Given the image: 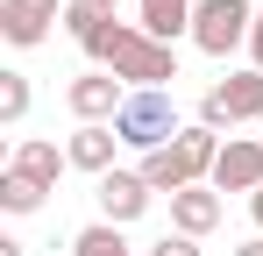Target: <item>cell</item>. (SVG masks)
Wrapping results in <instances>:
<instances>
[{
    "mask_svg": "<svg viewBox=\"0 0 263 256\" xmlns=\"http://www.w3.org/2000/svg\"><path fill=\"white\" fill-rule=\"evenodd\" d=\"M92 64L114 71L128 93H171V79H178V50H171V43H157V36H142L135 22H107Z\"/></svg>",
    "mask_w": 263,
    "mask_h": 256,
    "instance_id": "cell-1",
    "label": "cell"
},
{
    "mask_svg": "<svg viewBox=\"0 0 263 256\" xmlns=\"http://www.w3.org/2000/svg\"><path fill=\"white\" fill-rule=\"evenodd\" d=\"M71 256H135V249L121 242V228H114V221H92V228L71 235Z\"/></svg>",
    "mask_w": 263,
    "mask_h": 256,
    "instance_id": "cell-15",
    "label": "cell"
},
{
    "mask_svg": "<svg viewBox=\"0 0 263 256\" xmlns=\"http://www.w3.org/2000/svg\"><path fill=\"white\" fill-rule=\"evenodd\" d=\"M249 64L263 71V7H256V29H249Z\"/></svg>",
    "mask_w": 263,
    "mask_h": 256,
    "instance_id": "cell-19",
    "label": "cell"
},
{
    "mask_svg": "<svg viewBox=\"0 0 263 256\" xmlns=\"http://www.w3.org/2000/svg\"><path fill=\"white\" fill-rule=\"evenodd\" d=\"M92 192H100V213H107L114 228H128V221H142V207L157 199V192L142 185V171H107V178H100Z\"/></svg>",
    "mask_w": 263,
    "mask_h": 256,
    "instance_id": "cell-9",
    "label": "cell"
},
{
    "mask_svg": "<svg viewBox=\"0 0 263 256\" xmlns=\"http://www.w3.org/2000/svg\"><path fill=\"white\" fill-rule=\"evenodd\" d=\"M121 100H128V85L114 79V71H86V79H71V85H64V107L79 114V128L114 121V114H121Z\"/></svg>",
    "mask_w": 263,
    "mask_h": 256,
    "instance_id": "cell-7",
    "label": "cell"
},
{
    "mask_svg": "<svg viewBox=\"0 0 263 256\" xmlns=\"http://www.w3.org/2000/svg\"><path fill=\"white\" fill-rule=\"evenodd\" d=\"M199 121L206 128H235V121H263V71H228L199 93Z\"/></svg>",
    "mask_w": 263,
    "mask_h": 256,
    "instance_id": "cell-4",
    "label": "cell"
},
{
    "mask_svg": "<svg viewBox=\"0 0 263 256\" xmlns=\"http://www.w3.org/2000/svg\"><path fill=\"white\" fill-rule=\"evenodd\" d=\"M50 22H64V0H0V36L14 50H36L50 36Z\"/></svg>",
    "mask_w": 263,
    "mask_h": 256,
    "instance_id": "cell-8",
    "label": "cell"
},
{
    "mask_svg": "<svg viewBox=\"0 0 263 256\" xmlns=\"http://www.w3.org/2000/svg\"><path fill=\"white\" fill-rule=\"evenodd\" d=\"M235 256H263V235H256V242H235Z\"/></svg>",
    "mask_w": 263,
    "mask_h": 256,
    "instance_id": "cell-20",
    "label": "cell"
},
{
    "mask_svg": "<svg viewBox=\"0 0 263 256\" xmlns=\"http://www.w3.org/2000/svg\"><path fill=\"white\" fill-rule=\"evenodd\" d=\"M178 107H171V93H128L121 100V114H114V135H121V150H164V142H178Z\"/></svg>",
    "mask_w": 263,
    "mask_h": 256,
    "instance_id": "cell-3",
    "label": "cell"
},
{
    "mask_svg": "<svg viewBox=\"0 0 263 256\" xmlns=\"http://www.w3.org/2000/svg\"><path fill=\"white\" fill-rule=\"evenodd\" d=\"M249 213H256V228H263V192H256V199H249Z\"/></svg>",
    "mask_w": 263,
    "mask_h": 256,
    "instance_id": "cell-22",
    "label": "cell"
},
{
    "mask_svg": "<svg viewBox=\"0 0 263 256\" xmlns=\"http://www.w3.org/2000/svg\"><path fill=\"white\" fill-rule=\"evenodd\" d=\"M214 157H220V128H206V121H185L178 128V142H164V150H149L142 157V185L149 192H192V185H206L214 178Z\"/></svg>",
    "mask_w": 263,
    "mask_h": 256,
    "instance_id": "cell-2",
    "label": "cell"
},
{
    "mask_svg": "<svg viewBox=\"0 0 263 256\" xmlns=\"http://www.w3.org/2000/svg\"><path fill=\"white\" fill-rule=\"evenodd\" d=\"M249 29H256V7H249V0H199V7H192V43H199L206 57L242 50Z\"/></svg>",
    "mask_w": 263,
    "mask_h": 256,
    "instance_id": "cell-5",
    "label": "cell"
},
{
    "mask_svg": "<svg viewBox=\"0 0 263 256\" xmlns=\"http://www.w3.org/2000/svg\"><path fill=\"white\" fill-rule=\"evenodd\" d=\"M149 256H206L192 235H164V242H149Z\"/></svg>",
    "mask_w": 263,
    "mask_h": 256,
    "instance_id": "cell-18",
    "label": "cell"
},
{
    "mask_svg": "<svg viewBox=\"0 0 263 256\" xmlns=\"http://www.w3.org/2000/svg\"><path fill=\"white\" fill-rule=\"evenodd\" d=\"M107 22H114V14H107V7H92V0H64V36L79 43V50H100V36H107Z\"/></svg>",
    "mask_w": 263,
    "mask_h": 256,
    "instance_id": "cell-14",
    "label": "cell"
},
{
    "mask_svg": "<svg viewBox=\"0 0 263 256\" xmlns=\"http://www.w3.org/2000/svg\"><path fill=\"white\" fill-rule=\"evenodd\" d=\"M214 192H263V135H228L214 157V178H206Z\"/></svg>",
    "mask_w": 263,
    "mask_h": 256,
    "instance_id": "cell-6",
    "label": "cell"
},
{
    "mask_svg": "<svg viewBox=\"0 0 263 256\" xmlns=\"http://www.w3.org/2000/svg\"><path fill=\"white\" fill-rule=\"evenodd\" d=\"M7 171H22V178H36V185H57V178H64V171H71V157H64V150H57V142H50V135H22V142H14V157H7Z\"/></svg>",
    "mask_w": 263,
    "mask_h": 256,
    "instance_id": "cell-11",
    "label": "cell"
},
{
    "mask_svg": "<svg viewBox=\"0 0 263 256\" xmlns=\"http://www.w3.org/2000/svg\"><path fill=\"white\" fill-rule=\"evenodd\" d=\"M0 207H7V213H36V207H43V185L22 178V171H0Z\"/></svg>",
    "mask_w": 263,
    "mask_h": 256,
    "instance_id": "cell-16",
    "label": "cell"
},
{
    "mask_svg": "<svg viewBox=\"0 0 263 256\" xmlns=\"http://www.w3.org/2000/svg\"><path fill=\"white\" fill-rule=\"evenodd\" d=\"M0 121L7 128L29 121V79H22V71H0Z\"/></svg>",
    "mask_w": 263,
    "mask_h": 256,
    "instance_id": "cell-17",
    "label": "cell"
},
{
    "mask_svg": "<svg viewBox=\"0 0 263 256\" xmlns=\"http://www.w3.org/2000/svg\"><path fill=\"white\" fill-rule=\"evenodd\" d=\"M92 7H107V14H114V7H121V0H92Z\"/></svg>",
    "mask_w": 263,
    "mask_h": 256,
    "instance_id": "cell-23",
    "label": "cell"
},
{
    "mask_svg": "<svg viewBox=\"0 0 263 256\" xmlns=\"http://www.w3.org/2000/svg\"><path fill=\"white\" fill-rule=\"evenodd\" d=\"M192 7L199 0H135V29L178 50V36H192Z\"/></svg>",
    "mask_w": 263,
    "mask_h": 256,
    "instance_id": "cell-12",
    "label": "cell"
},
{
    "mask_svg": "<svg viewBox=\"0 0 263 256\" xmlns=\"http://www.w3.org/2000/svg\"><path fill=\"white\" fill-rule=\"evenodd\" d=\"M171 228H178V235H192V242L214 235V228H220V192H214V185L178 192V199H171Z\"/></svg>",
    "mask_w": 263,
    "mask_h": 256,
    "instance_id": "cell-13",
    "label": "cell"
},
{
    "mask_svg": "<svg viewBox=\"0 0 263 256\" xmlns=\"http://www.w3.org/2000/svg\"><path fill=\"white\" fill-rule=\"evenodd\" d=\"M114 150H121V135H114V121L71 128V142H64V157H71V171H92V178H107V171H114Z\"/></svg>",
    "mask_w": 263,
    "mask_h": 256,
    "instance_id": "cell-10",
    "label": "cell"
},
{
    "mask_svg": "<svg viewBox=\"0 0 263 256\" xmlns=\"http://www.w3.org/2000/svg\"><path fill=\"white\" fill-rule=\"evenodd\" d=\"M0 256H29V249H22V242H14V235H7V242H0Z\"/></svg>",
    "mask_w": 263,
    "mask_h": 256,
    "instance_id": "cell-21",
    "label": "cell"
}]
</instances>
